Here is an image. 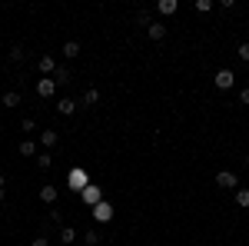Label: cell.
Here are the masks:
<instances>
[{"label":"cell","mask_w":249,"mask_h":246,"mask_svg":"<svg viewBox=\"0 0 249 246\" xmlns=\"http://www.w3.org/2000/svg\"><path fill=\"white\" fill-rule=\"evenodd\" d=\"M146 37L150 40H163L166 37V23H163V20H153V23L146 27Z\"/></svg>","instance_id":"obj_10"},{"label":"cell","mask_w":249,"mask_h":246,"mask_svg":"<svg viewBox=\"0 0 249 246\" xmlns=\"http://www.w3.org/2000/svg\"><path fill=\"white\" fill-rule=\"evenodd\" d=\"M73 240H77V229L73 227H60V243L67 246V243H73Z\"/></svg>","instance_id":"obj_17"},{"label":"cell","mask_w":249,"mask_h":246,"mask_svg":"<svg viewBox=\"0 0 249 246\" xmlns=\"http://www.w3.org/2000/svg\"><path fill=\"white\" fill-rule=\"evenodd\" d=\"M246 167H249V153H246Z\"/></svg>","instance_id":"obj_30"},{"label":"cell","mask_w":249,"mask_h":246,"mask_svg":"<svg viewBox=\"0 0 249 246\" xmlns=\"http://www.w3.org/2000/svg\"><path fill=\"white\" fill-rule=\"evenodd\" d=\"M100 240H103V236H100L96 229H87V233H83V243L87 246H100Z\"/></svg>","instance_id":"obj_19"},{"label":"cell","mask_w":249,"mask_h":246,"mask_svg":"<svg viewBox=\"0 0 249 246\" xmlns=\"http://www.w3.org/2000/svg\"><path fill=\"white\" fill-rule=\"evenodd\" d=\"M23 57H27V50H23L20 43H17V47H10V60H14V63H20Z\"/></svg>","instance_id":"obj_22"},{"label":"cell","mask_w":249,"mask_h":246,"mask_svg":"<svg viewBox=\"0 0 249 246\" xmlns=\"http://www.w3.org/2000/svg\"><path fill=\"white\" fill-rule=\"evenodd\" d=\"M213 87H216V90H232V87H236V74H232L230 67L216 70V76H213Z\"/></svg>","instance_id":"obj_2"},{"label":"cell","mask_w":249,"mask_h":246,"mask_svg":"<svg viewBox=\"0 0 249 246\" xmlns=\"http://www.w3.org/2000/svg\"><path fill=\"white\" fill-rule=\"evenodd\" d=\"M30 246H50V240H47V236H34V240H30Z\"/></svg>","instance_id":"obj_27"},{"label":"cell","mask_w":249,"mask_h":246,"mask_svg":"<svg viewBox=\"0 0 249 246\" xmlns=\"http://www.w3.org/2000/svg\"><path fill=\"white\" fill-rule=\"evenodd\" d=\"M57 196H60L57 187H50V183H43V187H40V200H43L47 207H53V203H57Z\"/></svg>","instance_id":"obj_8"},{"label":"cell","mask_w":249,"mask_h":246,"mask_svg":"<svg viewBox=\"0 0 249 246\" xmlns=\"http://www.w3.org/2000/svg\"><path fill=\"white\" fill-rule=\"evenodd\" d=\"M40 143H43V147H47V150H50V147H57V143H60L57 130H43V133H40Z\"/></svg>","instance_id":"obj_12"},{"label":"cell","mask_w":249,"mask_h":246,"mask_svg":"<svg viewBox=\"0 0 249 246\" xmlns=\"http://www.w3.org/2000/svg\"><path fill=\"white\" fill-rule=\"evenodd\" d=\"M0 103H3V107H20V94L17 90H7V94L0 96Z\"/></svg>","instance_id":"obj_14"},{"label":"cell","mask_w":249,"mask_h":246,"mask_svg":"<svg viewBox=\"0 0 249 246\" xmlns=\"http://www.w3.org/2000/svg\"><path fill=\"white\" fill-rule=\"evenodd\" d=\"M3 196H7V189H3V187H0V203H3Z\"/></svg>","instance_id":"obj_29"},{"label":"cell","mask_w":249,"mask_h":246,"mask_svg":"<svg viewBox=\"0 0 249 246\" xmlns=\"http://www.w3.org/2000/svg\"><path fill=\"white\" fill-rule=\"evenodd\" d=\"M136 23H140V27H150V23H153V17H150V10H143V14L136 17Z\"/></svg>","instance_id":"obj_26"},{"label":"cell","mask_w":249,"mask_h":246,"mask_svg":"<svg viewBox=\"0 0 249 246\" xmlns=\"http://www.w3.org/2000/svg\"><path fill=\"white\" fill-rule=\"evenodd\" d=\"M176 10H179L176 0H160V3H156V14H160V17H170V14H176Z\"/></svg>","instance_id":"obj_11"},{"label":"cell","mask_w":249,"mask_h":246,"mask_svg":"<svg viewBox=\"0 0 249 246\" xmlns=\"http://www.w3.org/2000/svg\"><path fill=\"white\" fill-rule=\"evenodd\" d=\"M20 130H23V133H34V130H37V120H30V116H27V120L20 123Z\"/></svg>","instance_id":"obj_25"},{"label":"cell","mask_w":249,"mask_h":246,"mask_svg":"<svg viewBox=\"0 0 249 246\" xmlns=\"http://www.w3.org/2000/svg\"><path fill=\"white\" fill-rule=\"evenodd\" d=\"M37 167L40 170H50V167H53V156H50V153H37Z\"/></svg>","instance_id":"obj_20"},{"label":"cell","mask_w":249,"mask_h":246,"mask_svg":"<svg viewBox=\"0 0 249 246\" xmlns=\"http://www.w3.org/2000/svg\"><path fill=\"white\" fill-rule=\"evenodd\" d=\"M67 187L73 189V193H83V189L90 187V176H87V170L73 167V170H70V176H67Z\"/></svg>","instance_id":"obj_1"},{"label":"cell","mask_w":249,"mask_h":246,"mask_svg":"<svg viewBox=\"0 0 249 246\" xmlns=\"http://www.w3.org/2000/svg\"><path fill=\"white\" fill-rule=\"evenodd\" d=\"M216 187H223V189H239V176L232 170H219L216 173Z\"/></svg>","instance_id":"obj_4"},{"label":"cell","mask_w":249,"mask_h":246,"mask_svg":"<svg viewBox=\"0 0 249 246\" xmlns=\"http://www.w3.org/2000/svg\"><path fill=\"white\" fill-rule=\"evenodd\" d=\"M80 200H83L87 207L93 209L96 203H103V193H100V187H93V183H90V187H87V189H83V193H80Z\"/></svg>","instance_id":"obj_6"},{"label":"cell","mask_w":249,"mask_h":246,"mask_svg":"<svg viewBox=\"0 0 249 246\" xmlns=\"http://www.w3.org/2000/svg\"><path fill=\"white\" fill-rule=\"evenodd\" d=\"M90 213H93L96 223H110V220H113V203H110V200H103V203H96Z\"/></svg>","instance_id":"obj_3"},{"label":"cell","mask_w":249,"mask_h":246,"mask_svg":"<svg viewBox=\"0 0 249 246\" xmlns=\"http://www.w3.org/2000/svg\"><path fill=\"white\" fill-rule=\"evenodd\" d=\"M236 57L243 60V63H249V43H239V47H236Z\"/></svg>","instance_id":"obj_23"},{"label":"cell","mask_w":249,"mask_h":246,"mask_svg":"<svg viewBox=\"0 0 249 246\" xmlns=\"http://www.w3.org/2000/svg\"><path fill=\"white\" fill-rule=\"evenodd\" d=\"M213 7H216L213 0H196V10H199V14H210Z\"/></svg>","instance_id":"obj_24"},{"label":"cell","mask_w":249,"mask_h":246,"mask_svg":"<svg viewBox=\"0 0 249 246\" xmlns=\"http://www.w3.org/2000/svg\"><path fill=\"white\" fill-rule=\"evenodd\" d=\"M70 76H73V74H70L67 67H57V74H53V80H57V87H60V83H70Z\"/></svg>","instance_id":"obj_21"},{"label":"cell","mask_w":249,"mask_h":246,"mask_svg":"<svg viewBox=\"0 0 249 246\" xmlns=\"http://www.w3.org/2000/svg\"><path fill=\"white\" fill-rule=\"evenodd\" d=\"M53 94H57V80H53V76H43V80H37V96L50 100Z\"/></svg>","instance_id":"obj_5"},{"label":"cell","mask_w":249,"mask_h":246,"mask_svg":"<svg viewBox=\"0 0 249 246\" xmlns=\"http://www.w3.org/2000/svg\"><path fill=\"white\" fill-rule=\"evenodd\" d=\"M20 156H37V140H23L20 143Z\"/></svg>","instance_id":"obj_16"},{"label":"cell","mask_w":249,"mask_h":246,"mask_svg":"<svg viewBox=\"0 0 249 246\" xmlns=\"http://www.w3.org/2000/svg\"><path fill=\"white\" fill-rule=\"evenodd\" d=\"M83 103H87V107L100 103V90H96V87H87V94H83Z\"/></svg>","instance_id":"obj_18"},{"label":"cell","mask_w":249,"mask_h":246,"mask_svg":"<svg viewBox=\"0 0 249 246\" xmlns=\"http://www.w3.org/2000/svg\"><path fill=\"white\" fill-rule=\"evenodd\" d=\"M57 114L60 116H73V114H77V100H70V96L57 100Z\"/></svg>","instance_id":"obj_9"},{"label":"cell","mask_w":249,"mask_h":246,"mask_svg":"<svg viewBox=\"0 0 249 246\" xmlns=\"http://www.w3.org/2000/svg\"><path fill=\"white\" fill-rule=\"evenodd\" d=\"M63 57H67V60L80 57V43H77V40H67V43H63Z\"/></svg>","instance_id":"obj_13"},{"label":"cell","mask_w":249,"mask_h":246,"mask_svg":"<svg viewBox=\"0 0 249 246\" xmlns=\"http://www.w3.org/2000/svg\"><path fill=\"white\" fill-rule=\"evenodd\" d=\"M37 70H40L43 76H53V74H57V60L50 57V54H43V57L37 60Z\"/></svg>","instance_id":"obj_7"},{"label":"cell","mask_w":249,"mask_h":246,"mask_svg":"<svg viewBox=\"0 0 249 246\" xmlns=\"http://www.w3.org/2000/svg\"><path fill=\"white\" fill-rule=\"evenodd\" d=\"M236 207H239V209H249V189L246 187L236 189Z\"/></svg>","instance_id":"obj_15"},{"label":"cell","mask_w":249,"mask_h":246,"mask_svg":"<svg viewBox=\"0 0 249 246\" xmlns=\"http://www.w3.org/2000/svg\"><path fill=\"white\" fill-rule=\"evenodd\" d=\"M239 103H246V107H249V87H243V90H239Z\"/></svg>","instance_id":"obj_28"}]
</instances>
